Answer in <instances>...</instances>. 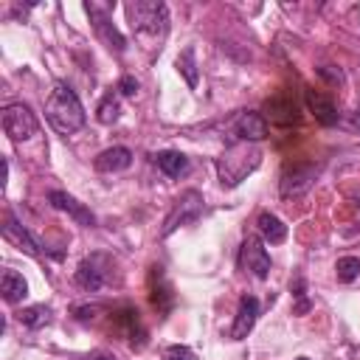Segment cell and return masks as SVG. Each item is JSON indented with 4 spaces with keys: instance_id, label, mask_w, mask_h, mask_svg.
I'll list each match as a JSON object with an SVG mask.
<instances>
[{
    "instance_id": "6da1fadb",
    "label": "cell",
    "mask_w": 360,
    "mask_h": 360,
    "mask_svg": "<svg viewBox=\"0 0 360 360\" xmlns=\"http://www.w3.org/2000/svg\"><path fill=\"white\" fill-rule=\"evenodd\" d=\"M45 118L59 135H70L84 127V107H82L79 96L65 82L53 84V90L45 101Z\"/></svg>"
},
{
    "instance_id": "7a4b0ae2",
    "label": "cell",
    "mask_w": 360,
    "mask_h": 360,
    "mask_svg": "<svg viewBox=\"0 0 360 360\" xmlns=\"http://www.w3.org/2000/svg\"><path fill=\"white\" fill-rule=\"evenodd\" d=\"M259 158H262V152L259 149H253L248 141L245 143H239V146H231V149H225V155L217 160V172H219V183L222 186H228V188H233V186H239L256 166H259Z\"/></svg>"
},
{
    "instance_id": "3957f363",
    "label": "cell",
    "mask_w": 360,
    "mask_h": 360,
    "mask_svg": "<svg viewBox=\"0 0 360 360\" xmlns=\"http://www.w3.org/2000/svg\"><path fill=\"white\" fill-rule=\"evenodd\" d=\"M127 17L135 34H152V37H163L166 25H169V11L166 3L158 0H135L127 3Z\"/></svg>"
},
{
    "instance_id": "277c9868",
    "label": "cell",
    "mask_w": 360,
    "mask_h": 360,
    "mask_svg": "<svg viewBox=\"0 0 360 360\" xmlns=\"http://www.w3.org/2000/svg\"><path fill=\"white\" fill-rule=\"evenodd\" d=\"M200 214H202V194L194 191V188L183 191V194L174 200V205H172V211H169V217H166V222H163V236L174 233L180 225L197 222Z\"/></svg>"
},
{
    "instance_id": "5b68a950",
    "label": "cell",
    "mask_w": 360,
    "mask_h": 360,
    "mask_svg": "<svg viewBox=\"0 0 360 360\" xmlns=\"http://www.w3.org/2000/svg\"><path fill=\"white\" fill-rule=\"evenodd\" d=\"M84 11L90 14V22H93L98 39H101L110 51L124 53V51H127V39H124L121 31L112 25V20H110V8H107V6H98V3H84Z\"/></svg>"
},
{
    "instance_id": "8992f818",
    "label": "cell",
    "mask_w": 360,
    "mask_h": 360,
    "mask_svg": "<svg viewBox=\"0 0 360 360\" xmlns=\"http://www.w3.org/2000/svg\"><path fill=\"white\" fill-rule=\"evenodd\" d=\"M3 129L11 141H28L37 135V115L28 110V104H8L3 107Z\"/></svg>"
},
{
    "instance_id": "52a82bcc",
    "label": "cell",
    "mask_w": 360,
    "mask_h": 360,
    "mask_svg": "<svg viewBox=\"0 0 360 360\" xmlns=\"http://www.w3.org/2000/svg\"><path fill=\"white\" fill-rule=\"evenodd\" d=\"M321 172V163H292L284 169L281 174V183H278V191L281 197H301L318 177Z\"/></svg>"
},
{
    "instance_id": "ba28073f",
    "label": "cell",
    "mask_w": 360,
    "mask_h": 360,
    "mask_svg": "<svg viewBox=\"0 0 360 360\" xmlns=\"http://www.w3.org/2000/svg\"><path fill=\"white\" fill-rule=\"evenodd\" d=\"M239 267L256 278H267L270 276V253L264 250L259 236H245L242 248H239Z\"/></svg>"
},
{
    "instance_id": "9c48e42d",
    "label": "cell",
    "mask_w": 360,
    "mask_h": 360,
    "mask_svg": "<svg viewBox=\"0 0 360 360\" xmlns=\"http://www.w3.org/2000/svg\"><path fill=\"white\" fill-rule=\"evenodd\" d=\"M48 202L53 205V208H59V211H68L79 225H84V228H93L96 225V217H93V211L87 208V205H82L76 197H70L68 191H51L48 194Z\"/></svg>"
},
{
    "instance_id": "30bf717a",
    "label": "cell",
    "mask_w": 360,
    "mask_h": 360,
    "mask_svg": "<svg viewBox=\"0 0 360 360\" xmlns=\"http://www.w3.org/2000/svg\"><path fill=\"white\" fill-rule=\"evenodd\" d=\"M259 318V301L253 295H242L239 298V309H236V321L231 326V338L233 340H245L250 335V329L256 326Z\"/></svg>"
},
{
    "instance_id": "8fae6325",
    "label": "cell",
    "mask_w": 360,
    "mask_h": 360,
    "mask_svg": "<svg viewBox=\"0 0 360 360\" xmlns=\"http://www.w3.org/2000/svg\"><path fill=\"white\" fill-rule=\"evenodd\" d=\"M233 132H236L242 141H248V143H253V141H264V138H267V121H264L256 110H245V112L236 115V121H233Z\"/></svg>"
},
{
    "instance_id": "7c38bea8",
    "label": "cell",
    "mask_w": 360,
    "mask_h": 360,
    "mask_svg": "<svg viewBox=\"0 0 360 360\" xmlns=\"http://www.w3.org/2000/svg\"><path fill=\"white\" fill-rule=\"evenodd\" d=\"M304 101H307V110L315 115L318 124H323V127L338 124V110H335V104H332L323 93H318V90H304Z\"/></svg>"
},
{
    "instance_id": "4fadbf2b",
    "label": "cell",
    "mask_w": 360,
    "mask_h": 360,
    "mask_svg": "<svg viewBox=\"0 0 360 360\" xmlns=\"http://www.w3.org/2000/svg\"><path fill=\"white\" fill-rule=\"evenodd\" d=\"M129 163H132V152L127 146H110L96 158L98 172H124L129 169Z\"/></svg>"
},
{
    "instance_id": "5bb4252c",
    "label": "cell",
    "mask_w": 360,
    "mask_h": 360,
    "mask_svg": "<svg viewBox=\"0 0 360 360\" xmlns=\"http://www.w3.org/2000/svg\"><path fill=\"white\" fill-rule=\"evenodd\" d=\"M3 233H6V239H8V242H14V245H17L20 250H25L28 256H39V245H37V242L28 236V231H25V228H22V225H20V222L11 217V214L6 217Z\"/></svg>"
},
{
    "instance_id": "9a60e30c",
    "label": "cell",
    "mask_w": 360,
    "mask_h": 360,
    "mask_svg": "<svg viewBox=\"0 0 360 360\" xmlns=\"http://www.w3.org/2000/svg\"><path fill=\"white\" fill-rule=\"evenodd\" d=\"M98 256H90V259H84L79 267H76V284L82 287V290H90V292H96V290H101V284H104V270H98Z\"/></svg>"
},
{
    "instance_id": "2e32d148",
    "label": "cell",
    "mask_w": 360,
    "mask_h": 360,
    "mask_svg": "<svg viewBox=\"0 0 360 360\" xmlns=\"http://www.w3.org/2000/svg\"><path fill=\"white\" fill-rule=\"evenodd\" d=\"M0 292H3V301L6 304H20L28 295V284H25V278L17 270H3Z\"/></svg>"
},
{
    "instance_id": "e0dca14e",
    "label": "cell",
    "mask_w": 360,
    "mask_h": 360,
    "mask_svg": "<svg viewBox=\"0 0 360 360\" xmlns=\"http://www.w3.org/2000/svg\"><path fill=\"white\" fill-rule=\"evenodd\" d=\"M155 163H158V169L166 177H183V174H188V158L183 152H174V149L160 152V155H155Z\"/></svg>"
},
{
    "instance_id": "ac0fdd59",
    "label": "cell",
    "mask_w": 360,
    "mask_h": 360,
    "mask_svg": "<svg viewBox=\"0 0 360 360\" xmlns=\"http://www.w3.org/2000/svg\"><path fill=\"white\" fill-rule=\"evenodd\" d=\"M256 225H259V233H262L270 245H281V242L287 239V225H284L276 214H270V211H262L259 219H256Z\"/></svg>"
},
{
    "instance_id": "d6986e66",
    "label": "cell",
    "mask_w": 360,
    "mask_h": 360,
    "mask_svg": "<svg viewBox=\"0 0 360 360\" xmlns=\"http://www.w3.org/2000/svg\"><path fill=\"white\" fill-rule=\"evenodd\" d=\"M149 292H152V304L160 309V312H169L172 304H174V292H172V284L166 278V273L160 270V287L155 278H149Z\"/></svg>"
},
{
    "instance_id": "ffe728a7",
    "label": "cell",
    "mask_w": 360,
    "mask_h": 360,
    "mask_svg": "<svg viewBox=\"0 0 360 360\" xmlns=\"http://www.w3.org/2000/svg\"><path fill=\"white\" fill-rule=\"evenodd\" d=\"M17 321H20L22 326H28V329H39V326H45V323L51 321V309H48L45 304L25 307V309L17 312Z\"/></svg>"
},
{
    "instance_id": "44dd1931",
    "label": "cell",
    "mask_w": 360,
    "mask_h": 360,
    "mask_svg": "<svg viewBox=\"0 0 360 360\" xmlns=\"http://www.w3.org/2000/svg\"><path fill=\"white\" fill-rule=\"evenodd\" d=\"M118 115H121V104H118V98H115L112 93H107V96L98 101V107H96V118L110 127V124L118 121Z\"/></svg>"
},
{
    "instance_id": "7402d4cb",
    "label": "cell",
    "mask_w": 360,
    "mask_h": 360,
    "mask_svg": "<svg viewBox=\"0 0 360 360\" xmlns=\"http://www.w3.org/2000/svg\"><path fill=\"white\" fill-rule=\"evenodd\" d=\"M335 273H338V281H343V284L354 281L360 276V259L357 256H340L335 262Z\"/></svg>"
},
{
    "instance_id": "603a6c76",
    "label": "cell",
    "mask_w": 360,
    "mask_h": 360,
    "mask_svg": "<svg viewBox=\"0 0 360 360\" xmlns=\"http://www.w3.org/2000/svg\"><path fill=\"white\" fill-rule=\"evenodd\" d=\"M177 70L186 76V82H188L191 87H197V62H194V51H191V48H186V51L177 56Z\"/></svg>"
},
{
    "instance_id": "cb8c5ba5",
    "label": "cell",
    "mask_w": 360,
    "mask_h": 360,
    "mask_svg": "<svg viewBox=\"0 0 360 360\" xmlns=\"http://www.w3.org/2000/svg\"><path fill=\"white\" fill-rule=\"evenodd\" d=\"M163 360H194V352H191L188 346L174 343V346H169V349L163 352Z\"/></svg>"
},
{
    "instance_id": "d4e9b609",
    "label": "cell",
    "mask_w": 360,
    "mask_h": 360,
    "mask_svg": "<svg viewBox=\"0 0 360 360\" xmlns=\"http://www.w3.org/2000/svg\"><path fill=\"white\" fill-rule=\"evenodd\" d=\"M118 90H121L124 96H135V93H138V82H135L132 76H121V82H118Z\"/></svg>"
},
{
    "instance_id": "484cf974",
    "label": "cell",
    "mask_w": 360,
    "mask_h": 360,
    "mask_svg": "<svg viewBox=\"0 0 360 360\" xmlns=\"http://www.w3.org/2000/svg\"><path fill=\"white\" fill-rule=\"evenodd\" d=\"M96 312H98V307H90V304H87V307H76V309H73L76 321H90Z\"/></svg>"
},
{
    "instance_id": "4316f807",
    "label": "cell",
    "mask_w": 360,
    "mask_h": 360,
    "mask_svg": "<svg viewBox=\"0 0 360 360\" xmlns=\"http://www.w3.org/2000/svg\"><path fill=\"white\" fill-rule=\"evenodd\" d=\"M318 73H321V76H326V79H332V82H338V84H340V82H343V76H340V70H338V73H332V70H329V68H321V70H318Z\"/></svg>"
},
{
    "instance_id": "83f0119b",
    "label": "cell",
    "mask_w": 360,
    "mask_h": 360,
    "mask_svg": "<svg viewBox=\"0 0 360 360\" xmlns=\"http://www.w3.org/2000/svg\"><path fill=\"white\" fill-rule=\"evenodd\" d=\"M90 360H115V357H112L110 352H93V354H90Z\"/></svg>"
},
{
    "instance_id": "f1b7e54d",
    "label": "cell",
    "mask_w": 360,
    "mask_h": 360,
    "mask_svg": "<svg viewBox=\"0 0 360 360\" xmlns=\"http://www.w3.org/2000/svg\"><path fill=\"white\" fill-rule=\"evenodd\" d=\"M357 124H360V110H357Z\"/></svg>"
},
{
    "instance_id": "f546056e",
    "label": "cell",
    "mask_w": 360,
    "mask_h": 360,
    "mask_svg": "<svg viewBox=\"0 0 360 360\" xmlns=\"http://www.w3.org/2000/svg\"><path fill=\"white\" fill-rule=\"evenodd\" d=\"M298 360H307V357H298Z\"/></svg>"
}]
</instances>
